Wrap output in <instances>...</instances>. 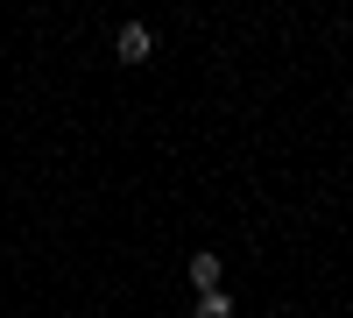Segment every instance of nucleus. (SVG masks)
<instances>
[{"instance_id": "nucleus-2", "label": "nucleus", "mask_w": 353, "mask_h": 318, "mask_svg": "<svg viewBox=\"0 0 353 318\" xmlns=\"http://www.w3.org/2000/svg\"><path fill=\"white\" fill-rule=\"evenodd\" d=\"M149 57V28H121V64H141Z\"/></svg>"}, {"instance_id": "nucleus-3", "label": "nucleus", "mask_w": 353, "mask_h": 318, "mask_svg": "<svg viewBox=\"0 0 353 318\" xmlns=\"http://www.w3.org/2000/svg\"><path fill=\"white\" fill-rule=\"evenodd\" d=\"M198 318H233V304H226V290H212V297H205V304H198Z\"/></svg>"}, {"instance_id": "nucleus-1", "label": "nucleus", "mask_w": 353, "mask_h": 318, "mask_svg": "<svg viewBox=\"0 0 353 318\" xmlns=\"http://www.w3.org/2000/svg\"><path fill=\"white\" fill-rule=\"evenodd\" d=\"M191 283L212 297V290H219V255H198V262H191Z\"/></svg>"}]
</instances>
